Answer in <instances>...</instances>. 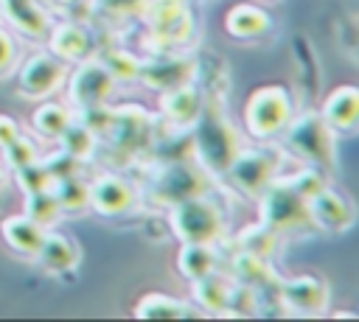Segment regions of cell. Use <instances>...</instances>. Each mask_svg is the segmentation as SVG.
Listing matches in <instances>:
<instances>
[{
  "instance_id": "cell-1",
  "label": "cell",
  "mask_w": 359,
  "mask_h": 322,
  "mask_svg": "<svg viewBox=\"0 0 359 322\" xmlns=\"http://www.w3.org/2000/svg\"><path fill=\"white\" fill-rule=\"evenodd\" d=\"M191 129H194L191 143H194L196 162L210 176H224V171L236 160L238 148L244 146L238 132L227 120L224 101L222 98H205L202 112H199V118H196V123Z\"/></svg>"
},
{
  "instance_id": "cell-2",
  "label": "cell",
  "mask_w": 359,
  "mask_h": 322,
  "mask_svg": "<svg viewBox=\"0 0 359 322\" xmlns=\"http://www.w3.org/2000/svg\"><path fill=\"white\" fill-rule=\"evenodd\" d=\"M154 137H157L154 115L140 104H121V106H109V120L98 134V151H109L121 162H132L151 148Z\"/></svg>"
},
{
  "instance_id": "cell-3",
  "label": "cell",
  "mask_w": 359,
  "mask_h": 322,
  "mask_svg": "<svg viewBox=\"0 0 359 322\" xmlns=\"http://www.w3.org/2000/svg\"><path fill=\"white\" fill-rule=\"evenodd\" d=\"M280 140L283 151L294 154L303 165L323 171L328 179L337 171V132L323 120L317 109L292 115V120L280 132Z\"/></svg>"
},
{
  "instance_id": "cell-4",
  "label": "cell",
  "mask_w": 359,
  "mask_h": 322,
  "mask_svg": "<svg viewBox=\"0 0 359 322\" xmlns=\"http://www.w3.org/2000/svg\"><path fill=\"white\" fill-rule=\"evenodd\" d=\"M168 221L180 244H219L227 235V216L208 193L171 204Z\"/></svg>"
},
{
  "instance_id": "cell-5",
  "label": "cell",
  "mask_w": 359,
  "mask_h": 322,
  "mask_svg": "<svg viewBox=\"0 0 359 322\" xmlns=\"http://www.w3.org/2000/svg\"><path fill=\"white\" fill-rule=\"evenodd\" d=\"M258 213H261V224L280 238H297L314 232L306 199L294 193L280 176L258 196Z\"/></svg>"
},
{
  "instance_id": "cell-6",
  "label": "cell",
  "mask_w": 359,
  "mask_h": 322,
  "mask_svg": "<svg viewBox=\"0 0 359 322\" xmlns=\"http://www.w3.org/2000/svg\"><path fill=\"white\" fill-rule=\"evenodd\" d=\"M140 20L154 50H180L196 31L188 0H146Z\"/></svg>"
},
{
  "instance_id": "cell-7",
  "label": "cell",
  "mask_w": 359,
  "mask_h": 322,
  "mask_svg": "<svg viewBox=\"0 0 359 322\" xmlns=\"http://www.w3.org/2000/svg\"><path fill=\"white\" fill-rule=\"evenodd\" d=\"M294 115V101L283 84H264L255 87L244 101V126L247 134L266 143L280 137L286 123Z\"/></svg>"
},
{
  "instance_id": "cell-8",
  "label": "cell",
  "mask_w": 359,
  "mask_h": 322,
  "mask_svg": "<svg viewBox=\"0 0 359 322\" xmlns=\"http://www.w3.org/2000/svg\"><path fill=\"white\" fill-rule=\"evenodd\" d=\"M146 190H149L151 202L171 207L182 199L208 193L210 190V174L196 160H165L149 174Z\"/></svg>"
},
{
  "instance_id": "cell-9",
  "label": "cell",
  "mask_w": 359,
  "mask_h": 322,
  "mask_svg": "<svg viewBox=\"0 0 359 322\" xmlns=\"http://www.w3.org/2000/svg\"><path fill=\"white\" fill-rule=\"evenodd\" d=\"M283 157L286 151L278 146H241L224 176L236 190H241L250 199H258L280 176Z\"/></svg>"
},
{
  "instance_id": "cell-10",
  "label": "cell",
  "mask_w": 359,
  "mask_h": 322,
  "mask_svg": "<svg viewBox=\"0 0 359 322\" xmlns=\"http://www.w3.org/2000/svg\"><path fill=\"white\" fill-rule=\"evenodd\" d=\"M65 81H67V101H70L73 112L109 104V98L118 87L115 78L109 76V70L95 56H87L84 62H79L76 70L70 73V78H65Z\"/></svg>"
},
{
  "instance_id": "cell-11",
  "label": "cell",
  "mask_w": 359,
  "mask_h": 322,
  "mask_svg": "<svg viewBox=\"0 0 359 322\" xmlns=\"http://www.w3.org/2000/svg\"><path fill=\"white\" fill-rule=\"evenodd\" d=\"M87 204L104 218H121L140 204V190L132 179L104 171L87 182Z\"/></svg>"
},
{
  "instance_id": "cell-12",
  "label": "cell",
  "mask_w": 359,
  "mask_h": 322,
  "mask_svg": "<svg viewBox=\"0 0 359 322\" xmlns=\"http://www.w3.org/2000/svg\"><path fill=\"white\" fill-rule=\"evenodd\" d=\"M194 78H196V59H191L180 50H157V53L140 59L137 81L154 92H165V90L191 84Z\"/></svg>"
},
{
  "instance_id": "cell-13",
  "label": "cell",
  "mask_w": 359,
  "mask_h": 322,
  "mask_svg": "<svg viewBox=\"0 0 359 322\" xmlns=\"http://www.w3.org/2000/svg\"><path fill=\"white\" fill-rule=\"evenodd\" d=\"M331 300L328 283L317 274H297V277H280L278 283V305L297 316H320L325 314Z\"/></svg>"
},
{
  "instance_id": "cell-14",
  "label": "cell",
  "mask_w": 359,
  "mask_h": 322,
  "mask_svg": "<svg viewBox=\"0 0 359 322\" xmlns=\"http://www.w3.org/2000/svg\"><path fill=\"white\" fill-rule=\"evenodd\" d=\"M65 78L67 64L50 50H36L17 67V87L25 98H48L65 84Z\"/></svg>"
},
{
  "instance_id": "cell-15",
  "label": "cell",
  "mask_w": 359,
  "mask_h": 322,
  "mask_svg": "<svg viewBox=\"0 0 359 322\" xmlns=\"http://www.w3.org/2000/svg\"><path fill=\"white\" fill-rule=\"evenodd\" d=\"M306 204H309L311 224L320 232H348L356 221L353 202L342 190H337L331 182L323 185L311 199H306Z\"/></svg>"
},
{
  "instance_id": "cell-16",
  "label": "cell",
  "mask_w": 359,
  "mask_h": 322,
  "mask_svg": "<svg viewBox=\"0 0 359 322\" xmlns=\"http://www.w3.org/2000/svg\"><path fill=\"white\" fill-rule=\"evenodd\" d=\"M202 104H205V95L196 87V81L182 84V87H174V90H165L157 98L160 118L174 132H191V126L196 123V118L202 112Z\"/></svg>"
},
{
  "instance_id": "cell-17",
  "label": "cell",
  "mask_w": 359,
  "mask_h": 322,
  "mask_svg": "<svg viewBox=\"0 0 359 322\" xmlns=\"http://www.w3.org/2000/svg\"><path fill=\"white\" fill-rule=\"evenodd\" d=\"M45 42H48V50L56 59H62L65 64H79V62H84L87 56L95 53L93 34L79 20H65L59 25H50Z\"/></svg>"
},
{
  "instance_id": "cell-18",
  "label": "cell",
  "mask_w": 359,
  "mask_h": 322,
  "mask_svg": "<svg viewBox=\"0 0 359 322\" xmlns=\"http://www.w3.org/2000/svg\"><path fill=\"white\" fill-rule=\"evenodd\" d=\"M230 277L238 280L241 286L252 288L258 294V300L264 294H272L278 300V283H280V274H275L272 269V260L266 258H258L252 252H244V249H233V258H230Z\"/></svg>"
},
{
  "instance_id": "cell-19",
  "label": "cell",
  "mask_w": 359,
  "mask_h": 322,
  "mask_svg": "<svg viewBox=\"0 0 359 322\" xmlns=\"http://www.w3.org/2000/svg\"><path fill=\"white\" fill-rule=\"evenodd\" d=\"M0 20H6V25L34 42H42L53 25L39 0H0Z\"/></svg>"
},
{
  "instance_id": "cell-20",
  "label": "cell",
  "mask_w": 359,
  "mask_h": 322,
  "mask_svg": "<svg viewBox=\"0 0 359 322\" xmlns=\"http://www.w3.org/2000/svg\"><path fill=\"white\" fill-rule=\"evenodd\" d=\"M317 112L323 115V120H325L337 134H353L356 120H359V90H356L353 84H339V87H334V90L323 98V104H320Z\"/></svg>"
},
{
  "instance_id": "cell-21",
  "label": "cell",
  "mask_w": 359,
  "mask_h": 322,
  "mask_svg": "<svg viewBox=\"0 0 359 322\" xmlns=\"http://www.w3.org/2000/svg\"><path fill=\"white\" fill-rule=\"evenodd\" d=\"M272 17L266 8L255 3H236L224 14V34L238 39V42H255L264 39L272 31Z\"/></svg>"
},
{
  "instance_id": "cell-22",
  "label": "cell",
  "mask_w": 359,
  "mask_h": 322,
  "mask_svg": "<svg viewBox=\"0 0 359 322\" xmlns=\"http://www.w3.org/2000/svg\"><path fill=\"white\" fill-rule=\"evenodd\" d=\"M34 260H39L42 269L50 272V274L73 272L79 266V260H81V246H79V241L73 235H65V232H56V230L48 227Z\"/></svg>"
},
{
  "instance_id": "cell-23",
  "label": "cell",
  "mask_w": 359,
  "mask_h": 322,
  "mask_svg": "<svg viewBox=\"0 0 359 322\" xmlns=\"http://www.w3.org/2000/svg\"><path fill=\"white\" fill-rule=\"evenodd\" d=\"M194 291V305L202 314H224L230 316V302H233V277L222 272H210L202 280L191 283Z\"/></svg>"
},
{
  "instance_id": "cell-24",
  "label": "cell",
  "mask_w": 359,
  "mask_h": 322,
  "mask_svg": "<svg viewBox=\"0 0 359 322\" xmlns=\"http://www.w3.org/2000/svg\"><path fill=\"white\" fill-rule=\"evenodd\" d=\"M0 235L6 241V246L14 252V255H22V258H36L39 252V244L45 238V227H39L34 218H28L25 213H14V216H6L0 221Z\"/></svg>"
},
{
  "instance_id": "cell-25",
  "label": "cell",
  "mask_w": 359,
  "mask_h": 322,
  "mask_svg": "<svg viewBox=\"0 0 359 322\" xmlns=\"http://www.w3.org/2000/svg\"><path fill=\"white\" fill-rule=\"evenodd\" d=\"M132 314L137 319H196V316H205L191 300H177V297H168L163 291H149L143 294Z\"/></svg>"
},
{
  "instance_id": "cell-26",
  "label": "cell",
  "mask_w": 359,
  "mask_h": 322,
  "mask_svg": "<svg viewBox=\"0 0 359 322\" xmlns=\"http://www.w3.org/2000/svg\"><path fill=\"white\" fill-rule=\"evenodd\" d=\"M216 266H219L216 244H182L177 252V269L188 283L202 280L205 274L216 272Z\"/></svg>"
},
{
  "instance_id": "cell-27",
  "label": "cell",
  "mask_w": 359,
  "mask_h": 322,
  "mask_svg": "<svg viewBox=\"0 0 359 322\" xmlns=\"http://www.w3.org/2000/svg\"><path fill=\"white\" fill-rule=\"evenodd\" d=\"M56 140H59V148H62L67 157L79 160L81 165H84L87 160H93L95 151H98V134H95L81 118H76V115H73V120L67 123V129H65Z\"/></svg>"
},
{
  "instance_id": "cell-28",
  "label": "cell",
  "mask_w": 359,
  "mask_h": 322,
  "mask_svg": "<svg viewBox=\"0 0 359 322\" xmlns=\"http://www.w3.org/2000/svg\"><path fill=\"white\" fill-rule=\"evenodd\" d=\"M73 109H70V104H59V101H45V104H39L34 112H31V126H34V132L39 134V137H48V140H56L65 129H67V123L73 120Z\"/></svg>"
},
{
  "instance_id": "cell-29",
  "label": "cell",
  "mask_w": 359,
  "mask_h": 322,
  "mask_svg": "<svg viewBox=\"0 0 359 322\" xmlns=\"http://www.w3.org/2000/svg\"><path fill=\"white\" fill-rule=\"evenodd\" d=\"M107 70L109 76L115 78V84H129V81H137L140 76V56H135L129 48H101L93 53Z\"/></svg>"
},
{
  "instance_id": "cell-30",
  "label": "cell",
  "mask_w": 359,
  "mask_h": 322,
  "mask_svg": "<svg viewBox=\"0 0 359 322\" xmlns=\"http://www.w3.org/2000/svg\"><path fill=\"white\" fill-rule=\"evenodd\" d=\"M278 246H280V235H275V232H272L269 227H264L261 221L244 227V230L233 238V249H244V252H252V255L266 258V260L275 258Z\"/></svg>"
},
{
  "instance_id": "cell-31",
  "label": "cell",
  "mask_w": 359,
  "mask_h": 322,
  "mask_svg": "<svg viewBox=\"0 0 359 322\" xmlns=\"http://www.w3.org/2000/svg\"><path fill=\"white\" fill-rule=\"evenodd\" d=\"M50 190L62 207V213H81L87 210V182L81 179V171L79 174H65V176H56L50 182Z\"/></svg>"
},
{
  "instance_id": "cell-32",
  "label": "cell",
  "mask_w": 359,
  "mask_h": 322,
  "mask_svg": "<svg viewBox=\"0 0 359 322\" xmlns=\"http://www.w3.org/2000/svg\"><path fill=\"white\" fill-rule=\"evenodd\" d=\"M25 216L34 218L39 227L48 230V227H53L65 213H62V207H59L53 190H50V188H42V190L25 193Z\"/></svg>"
},
{
  "instance_id": "cell-33",
  "label": "cell",
  "mask_w": 359,
  "mask_h": 322,
  "mask_svg": "<svg viewBox=\"0 0 359 322\" xmlns=\"http://www.w3.org/2000/svg\"><path fill=\"white\" fill-rule=\"evenodd\" d=\"M14 179H17V185H20L22 193L50 188V182H53V179H50V171H48L45 162H42V157L34 160V162H28V165H22V168H17V171H14Z\"/></svg>"
},
{
  "instance_id": "cell-34",
  "label": "cell",
  "mask_w": 359,
  "mask_h": 322,
  "mask_svg": "<svg viewBox=\"0 0 359 322\" xmlns=\"http://www.w3.org/2000/svg\"><path fill=\"white\" fill-rule=\"evenodd\" d=\"M283 179V176H280ZM294 193H300L303 199H311L323 185H328V176L323 174V171H317V168H311V165H303L297 174H292V176H286L283 179Z\"/></svg>"
},
{
  "instance_id": "cell-35",
  "label": "cell",
  "mask_w": 359,
  "mask_h": 322,
  "mask_svg": "<svg viewBox=\"0 0 359 322\" xmlns=\"http://www.w3.org/2000/svg\"><path fill=\"white\" fill-rule=\"evenodd\" d=\"M3 160H6V165H8L11 171H17V168H22V165L39 160V151H36V146H34L31 137L20 134L14 143H8V146L3 148Z\"/></svg>"
},
{
  "instance_id": "cell-36",
  "label": "cell",
  "mask_w": 359,
  "mask_h": 322,
  "mask_svg": "<svg viewBox=\"0 0 359 322\" xmlns=\"http://www.w3.org/2000/svg\"><path fill=\"white\" fill-rule=\"evenodd\" d=\"M90 3L109 17H132V14L140 17V11L146 6V0H90Z\"/></svg>"
},
{
  "instance_id": "cell-37",
  "label": "cell",
  "mask_w": 359,
  "mask_h": 322,
  "mask_svg": "<svg viewBox=\"0 0 359 322\" xmlns=\"http://www.w3.org/2000/svg\"><path fill=\"white\" fill-rule=\"evenodd\" d=\"M17 39L6 31V28H0V76H6L8 70H14V64H17Z\"/></svg>"
},
{
  "instance_id": "cell-38",
  "label": "cell",
  "mask_w": 359,
  "mask_h": 322,
  "mask_svg": "<svg viewBox=\"0 0 359 322\" xmlns=\"http://www.w3.org/2000/svg\"><path fill=\"white\" fill-rule=\"evenodd\" d=\"M20 134H22V126H20V123H17L11 115L0 112V151H3L8 143H14Z\"/></svg>"
},
{
  "instance_id": "cell-39",
  "label": "cell",
  "mask_w": 359,
  "mask_h": 322,
  "mask_svg": "<svg viewBox=\"0 0 359 322\" xmlns=\"http://www.w3.org/2000/svg\"><path fill=\"white\" fill-rule=\"evenodd\" d=\"M6 188V174H3V168H0V190Z\"/></svg>"
}]
</instances>
